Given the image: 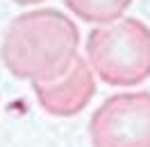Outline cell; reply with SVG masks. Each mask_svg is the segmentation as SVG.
I'll return each mask as SVG.
<instances>
[{"instance_id": "cell-5", "label": "cell", "mask_w": 150, "mask_h": 147, "mask_svg": "<svg viewBox=\"0 0 150 147\" xmlns=\"http://www.w3.org/2000/svg\"><path fill=\"white\" fill-rule=\"evenodd\" d=\"M68 9L91 23H109L118 18L132 0H64Z\"/></svg>"}, {"instance_id": "cell-2", "label": "cell", "mask_w": 150, "mask_h": 147, "mask_svg": "<svg viewBox=\"0 0 150 147\" xmlns=\"http://www.w3.org/2000/svg\"><path fill=\"white\" fill-rule=\"evenodd\" d=\"M89 68L112 86H134L150 77V29L123 18L93 29L86 38Z\"/></svg>"}, {"instance_id": "cell-6", "label": "cell", "mask_w": 150, "mask_h": 147, "mask_svg": "<svg viewBox=\"0 0 150 147\" xmlns=\"http://www.w3.org/2000/svg\"><path fill=\"white\" fill-rule=\"evenodd\" d=\"M16 2H21V5H30V2H39V0H16Z\"/></svg>"}, {"instance_id": "cell-1", "label": "cell", "mask_w": 150, "mask_h": 147, "mask_svg": "<svg viewBox=\"0 0 150 147\" xmlns=\"http://www.w3.org/2000/svg\"><path fill=\"white\" fill-rule=\"evenodd\" d=\"M80 34L75 23L57 9L28 11L9 23L0 57L14 77L32 84L52 82L77 59Z\"/></svg>"}, {"instance_id": "cell-4", "label": "cell", "mask_w": 150, "mask_h": 147, "mask_svg": "<svg viewBox=\"0 0 150 147\" xmlns=\"http://www.w3.org/2000/svg\"><path fill=\"white\" fill-rule=\"evenodd\" d=\"M39 104L52 113V116H75L84 109L89 100L96 93L93 73L82 57H77L73 66L66 70L62 77L52 82L34 84Z\"/></svg>"}, {"instance_id": "cell-3", "label": "cell", "mask_w": 150, "mask_h": 147, "mask_svg": "<svg viewBox=\"0 0 150 147\" xmlns=\"http://www.w3.org/2000/svg\"><path fill=\"white\" fill-rule=\"evenodd\" d=\"M93 147H150V93H118L89 122Z\"/></svg>"}]
</instances>
